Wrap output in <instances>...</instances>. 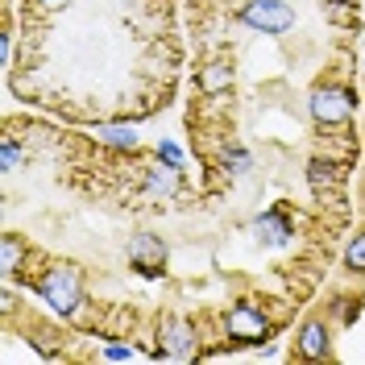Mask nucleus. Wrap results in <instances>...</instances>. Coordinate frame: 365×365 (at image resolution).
I'll return each mask as SVG.
<instances>
[{
	"mask_svg": "<svg viewBox=\"0 0 365 365\" xmlns=\"http://www.w3.org/2000/svg\"><path fill=\"white\" fill-rule=\"evenodd\" d=\"M4 274H17L21 270V262H29V250H25L21 241H17V237H4Z\"/></svg>",
	"mask_w": 365,
	"mask_h": 365,
	"instance_id": "12",
	"label": "nucleus"
},
{
	"mask_svg": "<svg viewBox=\"0 0 365 365\" xmlns=\"http://www.w3.org/2000/svg\"><path fill=\"white\" fill-rule=\"evenodd\" d=\"M162 332H166V336H162V353H166V357H179V361L195 357V328H191L187 319H166Z\"/></svg>",
	"mask_w": 365,
	"mask_h": 365,
	"instance_id": "7",
	"label": "nucleus"
},
{
	"mask_svg": "<svg viewBox=\"0 0 365 365\" xmlns=\"http://www.w3.org/2000/svg\"><path fill=\"white\" fill-rule=\"evenodd\" d=\"M295 357L299 361H328L332 357V328H328V319H307L299 328Z\"/></svg>",
	"mask_w": 365,
	"mask_h": 365,
	"instance_id": "5",
	"label": "nucleus"
},
{
	"mask_svg": "<svg viewBox=\"0 0 365 365\" xmlns=\"http://www.w3.org/2000/svg\"><path fill=\"white\" fill-rule=\"evenodd\" d=\"M34 291L50 307H58L63 316H75L83 307V270L71 266V262H50L42 270V278H34Z\"/></svg>",
	"mask_w": 365,
	"mask_h": 365,
	"instance_id": "1",
	"label": "nucleus"
},
{
	"mask_svg": "<svg viewBox=\"0 0 365 365\" xmlns=\"http://www.w3.org/2000/svg\"><path fill=\"white\" fill-rule=\"evenodd\" d=\"M21 166V145H17V137L9 133L0 141V170H17Z\"/></svg>",
	"mask_w": 365,
	"mask_h": 365,
	"instance_id": "13",
	"label": "nucleus"
},
{
	"mask_svg": "<svg viewBox=\"0 0 365 365\" xmlns=\"http://www.w3.org/2000/svg\"><path fill=\"white\" fill-rule=\"evenodd\" d=\"M225 332L237 344H262L270 341V319L262 316V307H253V303H237L225 316Z\"/></svg>",
	"mask_w": 365,
	"mask_h": 365,
	"instance_id": "4",
	"label": "nucleus"
},
{
	"mask_svg": "<svg viewBox=\"0 0 365 365\" xmlns=\"http://www.w3.org/2000/svg\"><path fill=\"white\" fill-rule=\"evenodd\" d=\"M232 88V67L228 63H207L204 71H200V91L204 96H220V91Z\"/></svg>",
	"mask_w": 365,
	"mask_h": 365,
	"instance_id": "9",
	"label": "nucleus"
},
{
	"mask_svg": "<svg viewBox=\"0 0 365 365\" xmlns=\"http://www.w3.org/2000/svg\"><path fill=\"white\" fill-rule=\"evenodd\" d=\"M129 266H133L137 274H145V278H158L162 266H166V245H162V237L137 232L133 241H129Z\"/></svg>",
	"mask_w": 365,
	"mask_h": 365,
	"instance_id": "6",
	"label": "nucleus"
},
{
	"mask_svg": "<svg viewBox=\"0 0 365 365\" xmlns=\"http://www.w3.org/2000/svg\"><path fill=\"white\" fill-rule=\"evenodd\" d=\"M96 141L108 145V150H120V154H137V133L133 129H96Z\"/></svg>",
	"mask_w": 365,
	"mask_h": 365,
	"instance_id": "10",
	"label": "nucleus"
},
{
	"mask_svg": "<svg viewBox=\"0 0 365 365\" xmlns=\"http://www.w3.org/2000/svg\"><path fill=\"white\" fill-rule=\"evenodd\" d=\"M158 158L162 162H170V166H179V145H170V141H162V145H158Z\"/></svg>",
	"mask_w": 365,
	"mask_h": 365,
	"instance_id": "16",
	"label": "nucleus"
},
{
	"mask_svg": "<svg viewBox=\"0 0 365 365\" xmlns=\"http://www.w3.org/2000/svg\"><path fill=\"white\" fill-rule=\"evenodd\" d=\"M344 270L349 274H365V228L349 241V250H344Z\"/></svg>",
	"mask_w": 365,
	"mask_h": 365,
	"instance_id": "11",
	"label": "nucleus"
},
{
	"mask_svg": "<svg viewBox=\"0 0 365 365\" xmlns=\"http://www.w3.org/2000/svg\"><path fill=\"white\" fill-rule=\"evenodd\" d=\"M353 104H357V96H353V88H344V83H319L312 91V116H316V125H328V129L349 120Z\"/></svg>",
	"mask_w": 365,
	"mask_h": 365,
	"instance_id": "3",
	"label": "nucleus"
},
{
	"mask_svg": "<svg viewBox=\"0 0 365 365\" xmlns=\"http://www.w3.org/2000/svg\"><path fill=\"white\" fill-rule=\"evenodd\" d=\"M104 357H108V361H133L137 353H133V349H125V344H108V349H104Z\"/></svg>",
	"mask_w": 365,
	"mask_h": 365,
	"instance_id": "15",
	"label": "nucleus"
},
{
	"mask_svg": "<svg viewBox=\"0 0 365 365\" xmlns=\"http://www.w3.org/2000/svg\"><path fill=\"white\" fill-rule=\"evenodd\" d=\"M357 307H361V299H341V307H336V316H341V324H353V316H357Z\"/></svg>",
	"mask_w": 365,
	"mask_h": 365,
	"instance_id": "14",
	"label": "nucleus"
},
{
	"mask_svg": "<svg viewBox=\"0 0 365 365\" xmlns=\"http://www.w3.org/2000/svg\"><path fill=\"white\" fill-rule=\"evenodd\" d=\"M237 21L253 29V34H287V29H295V9L287 4V0H245L241 9H237Z\"/></svg>",
	"mask_w": 365,
	"mask_h": 365,
	"instance_id": "2",
	"label": "nucleus"
},
{
	"mask_svg": "<svg viewBox=\"0 0 365 365\" xmlns=\"http://www.w3.org/2000/svg\"><path fill=\"white\" fill-rule=\"evenodd\" d=\"M25 4H34V9H50V4H58V0H25Z\"/></svg>",
	"mask_w": 365,
	"mask_h": 365,
	"instance_id": "17",
	"label": "nucleus"
},
{
	"mask_svg": "<svg viewBox=\"0 0 365 365\" xmlns=\"http://www.w3.org/2000/svg\"><path fill=\"white\" fill-rule=\"evenodd\" d=\"M253 228H257V237H262L266 245H287V241L295 237V225H291L287 207H270V212H262Z\"/></svg>",
	"mask_w": 365,
	"mask_h": 365,
	"instance_id": "8",
	"label": "nucleus"
}]
</instances>
